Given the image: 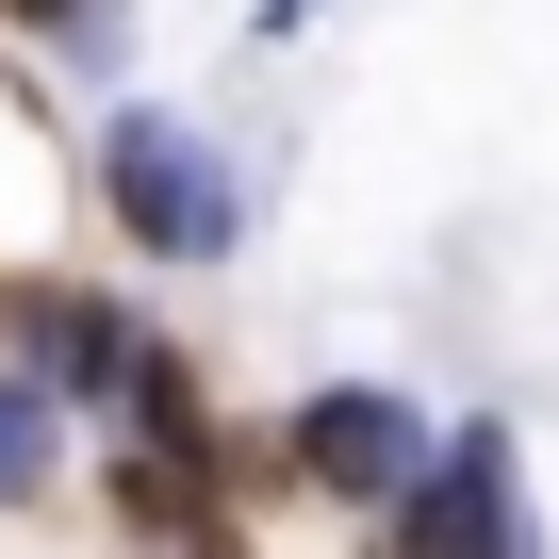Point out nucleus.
Here are the masks:
<instances>
[{"label":"nucleus","instance_id":"3","mask_svg":"<svg viewBox=\"0 0 559 559\" xmlns=\"http://www.w3.org/2000/svg\"><path fill=\"white\" fill-rule=\"evenodd\" d=\"M297 461L330 477V493H362V510H395V493H428L412 461H428V428L395 412V395H330L313 428H297Z\"/></svg>","mask_w":559,"mask_h":559},{"label":"nucleus","instance_id":"1","mask_svg":"<svg viewBox=\"0 0 559 559\" xmlns=\"http://www.w3.org/2000/svg\"><path fill=\"white\" fill-rule=\"evenodd\" d=\"M99 181H116L132 247H165V263H214V247H230V165H214L181 116H148V99H132V116L99 132Z\"/></svg>","mask_w":559,"mask_h":559},{"label":"nucleus","instance_id":"6","mask_svg":"<svg viewBox=\"0 0 559 559\" xmlns=\"http://www.w3.org/2000/svg\"><path fill=\"white\" fill-rule=\"evenodd\" d=\"M0 17H34V34H99V0H0Z\"/></svg>","mask_w":559,"mask_h":559},{"label":"nucleus","instance_id":"4","mask_svg":"<svg viewBox=\"0 0 559 559\" xmlns=\"http://www.w3.org/2000/svg\"><path fill=\"white\" fill-rule=\"evenodd\" d=\"M17 346H34L50 379H83V395H116V379H132L116 313H99V297H67V280H34V297H17Z\"/></svg>","mask_w":559,"mask_h":559},{"label":"nucleus","instance_id":"5","mask_svg":"<svg viewBox=\"0 0 559 559\" xmlns=\"http://www.w3.org/2000/svg\"><path fill=\"white\" fill-rule=\"evenodd\" d=\"M34 477H50V412L0 379V493H34Z\"/></svg>","mask_w":559,"mask_h":559},{"label":"nucleus","instance_id":"2","mask_svg":"<svg viewBox=\"0 0 559 559\" xmlns=\"http://www.w3.org/2000/svg\"><path fill=\"white\" fill-rule=\"evenodd\" d=\"M379 559H526V493H510V444L477 428L428 493H395V543Z\"/></svg>","mask_w":559,"mask_h":559}]
</instances>
